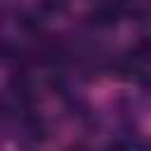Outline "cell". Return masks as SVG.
Segmentation results:
<instances>
[{"label": "cell", "instance_id": "cell-1", "mask_svg": "<svg viewBox=\"0 0 151 151\" xmlns=\"http://www.w3.org/2000/svg\"><path fill=\"white\" fill-rule=\"evenodd\" d=\"M92 17H94V21H97V24H101V26H111V24L116 21L118 12H116L111 5H104V7H99V9H97Z\"/></svg>", "mask_w": 151, "mask_h": 151}]
</instances>
